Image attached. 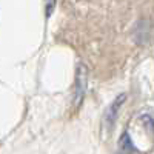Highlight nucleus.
<instances>
[{"instance_id": "obj_1", "label": "nucleus", "mask_w": 154, "mask_h": 154, "mask_svg": "<svg viewBox=\"0 0 154 154\" xmlns=\"http://www.w3.org/2000/svg\"><path fill=\"white\" fill-rule=\"evenodd\" d=\"M86 77H88V71H86L85 65L79 63L77 65V74H75V94H74L75 106H79L83 100V96L86 91Z\"/></svg>"}, {"instance_id": "obj_2", "label": "nucleus", "mask_w": 154, "mask_h": 154, "mask_svg": "<svg viewBox=\"0 0 154 154\" xmlns=\"http://www.w3.org/2000/svg\"><path fill=\"white\" fill-rule=\"evenodd\" d=\"M125 99H126V96H125V94H120V96H119V97L116 99V100L112 102V103L109 105V108L106 109L103 120H105V123H106V126H108V128H111V126H112V123H114L116 117H117L119 108L122 106V103L125 102Z\"/></svg>"}, {"instance_id": "obj_3", "label": "nucleus", "mask_w": 154, "mask_h": 154, "mask_svg": "<svg viewBox=\"0 0 154 154\" xmlns=\"http://www.w3.org/2000/svg\"><path fill=\"white\" fill-rule=\"evenodd\" d=\"M119 148H120L123 152H126V154H133V152L137 151V148L134 146L130 134H128L126 131H125V133L120 136V139H119Z\"/></svg>"}, {"instance_id": "obj_4", "label": "nucleus", "mask_w": 154, "mask_h": 154, "mask_svg": "<svg viewBox=\"0 0 154 154\" xmlns=\"http://www.w3.org/2000/svg\"><path fill=\"white\" fill-rule=\"evenodd\" d=\"M140 122H142L143 123V126L146 128V130L149 131V133H152L154 134V120L149 117V116H142V117H140Z\"/></svg>"}]
</instances>
